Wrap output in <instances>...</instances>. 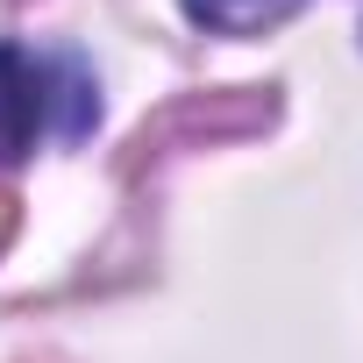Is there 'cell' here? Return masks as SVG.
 I'll return each mask as SVG.
<instances>
[{
    "instance_id": "cell-2",
    "label": "cell",
    "mask_w": 363,
    "mask_h": 363,
    "mask_svg": "<svg viewBox=\"0 0 363 363\" xmlns=\"http://www.w3.org/2000/svg\"><path fill=\"white\" fill-rule=\"evenodd\" d=\"M292 8H299V0H186V15L207 22V29H221V36H257V29L285 22Z\"/></svg>"
},
{
    "instance_id": "cell-1",
    "label": "cell",
    "mask_w": 363,
    "mask_h": 363,
    "mask_svg": "<svg viewBox=\"0 0 363 363\" xmlns=\"http://www.w3.org/2000/svg\"><path fill=\"white\" fill-rule=\"evenodd\" d=\"M50 121V86H43V65L22 57L15 43H0V164H22L36 150Z\"/></svg>"
}]
</instances>
